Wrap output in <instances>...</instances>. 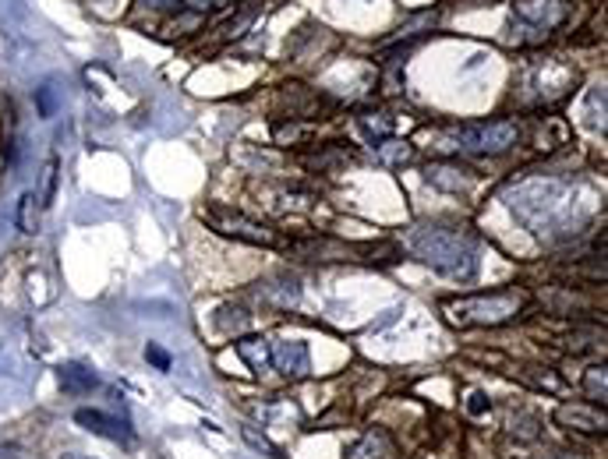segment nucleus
Here are the masks:
<instances>
[{"label": "nucleus", "mask_w": 608, "mask_h": 459, "mask_svg": "<svg viewBox=\"0 0 608 459\" xmlns=\"http://www.w3.org/2000/svg\"><path fill=\"white\" fill-rule=\"evenodd\" d=\"M35 106H39V117H53L57 113V89L53 85H43V89H35Z\"/></svg>", "instance_id": "aec40b11"}, {"label": "nucleus", "mask_w": 608, "mask_h": 459, "mask_svg": "<svg viewBox=\"0 0 608 459\" xmlns=\"http://www.w3.org/2000/svg\"><path fill=\"white\" fill-rule=\"evenodd\" d=\"M269 364L287 378H304L311 371V354L298 339H284V343L269 346Z\"/></svg>", "instance_id": "423d86ee"}, {"label": "nucleus", "mask_w": 608, "mask_h": 459, "mask_svg": "<svg viewBox=\"0 0 608 459\" xmlns=\"http://www.w3.org/2000/svg\"><path fill=\"white\" fill-rule=\"evenodd\" d=\"M485 410H488V400H485L481 393H474V396H471V414H485Z\"/></svg>", "instance_id": "b1692460"}, {"label": "nucleus", "mask_w": 608, "mask_h": 459, "mask_svg": "<svg viewBox=\"0 0 608 459\" xmlns=\"http://www.w3.org/2000/svg\"><path fill=\"white\" fill-rule=\"evenodd\" d=\"M357 124H361V131H364L371 142H382V138L393 135V117L378 113V110H364V113L357 117Z\"/></svg>", "instance_id": "4468645a"}, {"label": "nucleus", "mask_w": 608, "mask_h": 459, "mask_svg": "<svg viewBox=\"0 0 608 459\" xmlns=\"http://www.w3.org/2000/svg\"><path fill=\"white\" fill-rule=\"evenodd\" d=\"M57 378H60L64 393H89L96 385V371H89L85 364H60Z\"/></svg>", "instance_id": "9b49d317"}, {"label": "nucleus", "mask_w": 608, "mask_h": 459, "mask_svg": "<svg viewBox=\"0 0 608 459\" xmlns=\"http://www.w3.org/2000/svg\"><path fill=\"white\" fill-rule=\"evenodd\" d=\"M35 195L32 191H25L21 198H18V213H14V223H18V230L21 233H35Z\"/></svg>", "instance_id": "f3484780"}, {"label": "nucleus", "mask_w": 608, "mask_h": 459, "mask_svg": "<svg viewBox=\"0 0 608 459\" xmlns=\"http://www.w3.org/2000/svg\"><path fill=\"white\" fill-rule=\"evenodd\" d=\"M202 220L213 230L234 237V240H245V244H277V233L269 227H262V223H255V220H248V216H241L234 209H223V206L202 209Z\"/></svg>", "instance_id": "39448f33"}, {"label": "nucleus", "mask_w": 608, "mask_h": 459, "mask_svg": "<svg viewBox=\"0 0 608 459\" xmlns=\"http://www.w3.org/2000/svg\"><path fill=\"white\" fill-rule=\"evenodd\" d=\"M410 251L425 265H432L435 272H442L456 283H471L478 276V251H474L471 237H464L460 230L417 227L410 237Z\"/></svg>", "instance_id": "f257e3e1"}, {"label": "nucleus", "mask_w": 608, "mask_h": 459, "mask_svg": "<svg viewBox=\"0 0 608 459\" xmlns=\"http://www.w3.org/2000/svg\"><path fill=\"white\" fill-rule=\"evenodd\" d=\"M517 138H520V128L513 121H478V124L453 128L456 149L474 152V156H499V152L513 149Z\"/></svg>", "instance_id": "20e7f679"}, {"label": "nucleus", "mask_w": 608, "mask_h": 459, "mask_svg": "<svg viewBox=\"0 0 608 459\" xmlns=\"http://www.w3.org/2000/svg\"><path fill=\"white\" fill-rule=\"evenodd\" d=\"M524 307V297L517 290H495V293H471L460 300H446V315L453 325L474 329V325H503L517 318Z\"/></svg>", "instance_id": "f03ea898"}, {"label": "nucleus", "mask_w": 608, "mask_h": 459, "mask_svg": "<svg viewBox=\"0 0 608 459\" xmlns=\"http://www.w3.org/2000/svg\"><path fill=\"white\" fill-rule=\"evenodd\" d=\"M53 195H57V159L46 163L43 170V195H39V209H50L53 206Z\"/></svg>", "instance_id": "6ab92c4d"}, {"label": "nucleus", "mask_w": 608, "mask_h": 459, "mask_svg": "<svg viewBox=\"0 0 608 459\" xmlns=\"http://www.w3.org/2000/svg\"><path fill=\"white\" fill-rule=\"evenodd\" d=\"M238 354H241V361H245L255 375H262V371L269 368V343L259 339V336H241V339H238Z\"/></svg>", "instance_id": "9d476101"}, {"label": "nucleus", "mask_w": 608, "mask_h": 459, "mask_svg": "<svg viewBox=\"0 0 608 459\" xmlns=\"http://www.w3.org/2000/svg\"><path fill=\"white\" fill-rule=\"evenodd\" d=\"M60 459H89V456H60Z\"/></svg>", "instance_id": "bb28decb"}, {"label": "nucleus", "mask_w": 608, "mask_h": 459, "mask_svg": "<svg viewBox=\"0 0 608 459\" xmlns=\"http://www.w3.org/2000/svg\"><path fill=\"white\" fill-rule=\"evenodd\" d=\"M584 393H588L591 400H602V407H605V400H608L605 364H602V368H588V375H584Z\"/></svg>", "instance_id": "a211bd4d"}, {"label": "nucleus", "mask_w": 608, "mask_h": 459, "mask_svg": "<svg viewBox=\"0 0 608 459\" xmlns=\"http://www.w3.org/2000/svg\"><path fill=\"white\" fill-rule=\"evenodd\" d=\"M262 297L269 300V304H277V307H291V304H298L301 300V283L294 279V276H273L266 286H262Z\"/></svg>", "instance_id": "1a4fd4ad"}, {"label": "nucleus", "mask_w": 608, "mask_h": 459, "mask_svg": "<svg viewBox=\"0 0 608 459\" xmlns=\"http://www.w3.org/2000/svg\"><path fill=\"white\" fill-rule=\"evenodd\" d=\"M393 453V446H389V439L382 435V432H368L361 442H354L350 446V453H347V459H382Z\"/></svg>", "instance_id": "f8f14e48"}, {"label": "nucleus", "mask_w": 608, "mask_h": 459, "mask_svg": "<svg viewBox=\"0 0 608 459\" xmlns=\"http://www.w3.org/2000/svg\"><path fill=\"white\" fill-rule=\"evenodd\" d=\"M4 364H7V357H4V350H0V368H4Z\"/></svg>", "instance_id": "a878e982"}, {"label": "nucleus", "mask_w": 608, "mask_h": 459, "mask_svg": "<svg viewBox=\"0 0 608 459\" xmlns=\"http://www.w3.org/2000/svg\"><path fill=\"white\" fill-rule=\"evenodd\" d=\"M566 18L563 0H517L510 21V43H542Z\"/></svg>", "instance_id": "7ed1b4c3"}, {"label": "nucleus", "mask_w": 608, "mask_h": 459, "mask_svg": "<svg viewBox=\"0 0 608 459\" xmlns=\"http://www.w3.org/2000/svg\"><path fill=\"white\" fill-rule=\"evenodd\" d=\"M375 145H378V163H386V167H403V163L414 159V149H410L407 142L382 138V142H375Z\"/></svg>", "instance_id": "2eb2a0df"}, {"label": "nucleus", "mask_w": 608, "mask_h": 459, "mask_svg": "<svg viewBox=\"0 0 608 459\" xmlns=\"http://www.w3.org/2000/svg\"><path fill=\"white\" fill-rule=\"evenodd\" d=\"M0 459H18V449H0Z\"/></svg>", "instance_id": "393cba45"}, {"label": "nucleus", "mask_w": 608, "mask_h": 459, "mask_svg": "<svg viewBox=\"0 0 608 459\" xmlns=\"http://www.w3.org/2000/svg\"><path fill=\"white\" fill-rule=\"evenodd\" d=\"M145 361H149L156 371H170V364H174V361H170V354H167L163 346H156V343H149V346H145Z\"/></svg>", "instance_id": "412c9836"}, {"label": "nucleus", "mask_w": 608, "mask_h": 459, "mask_svg": "<svg viewBox=\"0 0 608 459\" xmlns=\"http://www.w3.org/2000/svg\"><path fill=\"white\" fill-rule=\"evenodd\" d=\"M142 7H152V11H167V7H177L181 0H138Z\"/></svg>", "instance_id": "5701e85b"}, {"label": "nucleus", "mask_w": 608, "mask_h": 459, "mask_svg": "<svg viewBox=\"0 0 608 459\" xmlns=\"http://www.w3.org/2000/svg\"><path fill=\"white\" fill-rule=\"evenodd\" d=\"M248 311L245 307H234V304H223L220 311H216V329L220 332H227V336H234V332H245L248 329Z\"/></svg>", "instance_id": "dca6fc26"}, {"label": "nucleus", "mask_w": 608, "mask_h": 459, "mask_svg": "<svg viewBox=\"0 0 608 459\" xmlns=\"http://www.w3.org/2000/svg\"><path fill=\"white\" fill-rule=\"evenodd\" d=\"M460 174H467V170H456V167H446V163H435V167H428V170H425L428 184L446 188V191H460V188L467 184V177H460Z\"/></svg>", "instance_id": "ddd939ff"}, {"label": "nucleus", "mask_w": 608, "mask_h": 459, "mask_svg": "<svg viewBox=\"0 0 608 459\" xmlns=\"http://www.w3.org/2000/svg\"><path fill=\"white\" fill-rule=\"evenodd\" d=\"M556 421L563 424V428H577V432H605V407L598 410V407H588V403H566V407H559L556 410Z\"/></svg>", "instance_id": "0eeeda50"}, {"label": "nucleus", "mask_w": 608, "mask_h": 459, "mask_svg": "<svg viewBox=\"0 0 608 459\" xmlns=\"http://www.w3.org/2000/svg\"><path fill=\"white\" fill-rule=\"evenodd\" d=\"M74 424H82L85 432H92L99 439H110V442H124L128 439L124 424L113 421V417H106V414H99V410H74Z\"/></svg>", "instance_id": "6e6552de"}, {"label": "nucleus", "mask_w": 608, "mask_h": 459, "mask_svg": "<svg viewBox=\"0 0 608 459\" xmlns=\"http://www.w3.org/2000/svg\"><path fill=\"white\" fill-rule=\"evenodd\" d=\"M245 439H248V446H255V449H262V453H269V456H277V459H284L280 456V449L269 442V439H259L252 428H245Z\"/></svg>", "instance_id": "4be33fe9"}]
</instances>
